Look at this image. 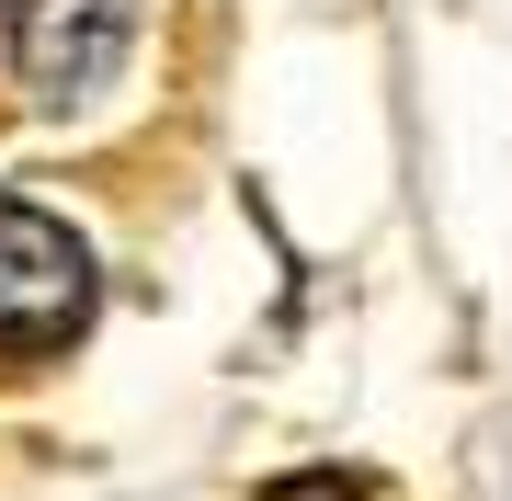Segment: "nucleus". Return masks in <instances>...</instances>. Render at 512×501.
<instances>
[{
  "label": "nucleus",
  "mask_w": 512,
  "mask_h": 501,
  "mask_svg": "<svg viewBox=\"0 0 512 501\" xmlns=\"http://www.w3.org/2000/svg\"><path fill=\"white\" fill-rule=\"evenodd\" d=\"M251 501H376L365 467H296V479H262Z\"/></svg>",
  "instance_id": "7ed1b4c3"
},
{
  "label": "nucleus",
  "mask_w": 512,
  "mask_h": 501,
  "mask_svg": "<svg viewBox=\"0 0 512 501\" xmlns=\"http://www.w3.org/2000/svg\"><path fill=\"white\" fill-rule=\"evenodd\" d=\"M92 251H80L69 217L0 194V365H46L92 331Z\"/></svg>",
  "instance_id": "f257e3e1"
},
{
  "label": "nucleus",
  "mask_w": 512,
  "mask_h": 501,
  "mask_svg": "<svg viewBox=\"0 0 512 501\" xmlns=\"http://www.w3.org/2000/svg\"><path fill=\"white\" fill-rule=\"evenodd\" d=\"M126 23L137 0H0V57H12V92L69 114L92 103L114 80V57H126Z\"/></svg>",
  "instance_id": "f03ea898"
}]
</instances>
